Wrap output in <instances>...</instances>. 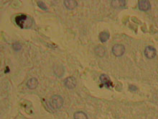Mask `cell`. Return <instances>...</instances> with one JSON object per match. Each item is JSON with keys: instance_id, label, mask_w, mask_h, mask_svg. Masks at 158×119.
<instances>
[{"instance_id": "1", "label": "cell", "mask_w": 158, "mask_h": 119, "mask_svg": "<svg viewBox=\"0 0 158 119\" xmlns=\"http://www.w3.org/2000/svg\"><path fill=\"white\" fill-rule=\"evenodd\" d=\"M16 24L22 29H29L33 24V20L27 15H20L15 17Z\"/></svg>"}, {"instance_id": "2", "label": "cell", "mask_w": 158, "mask_h": 119, "mask_svg": "<svg viewBox=\"0 0 158 119\" xmlns=\"http://www.w3.org/2000/svg\"><path fill=\"white\" fill-rule=\"evenodd\" d=\"M63 105V99L60 95H53L49 100V106L55 110H59Z\"/></svg>"}, {"instance_id": "3", "label": "cell", "mask_w": 158, "mask_h": 119, "mask_svg": "<svg viewBox=\"0 0 158 119\" xmlns=\"http://www.w3.org/2000/svg\"><path fill=\"white\" fill-rule=\"evenodd\" d=\"M125 52L124 46L121 44H116L113 46L112 53L113 55L116 57H120L124 55Z\"/></svg>"}, {"instance_id": "4", "label": "cell", "mask_w": 158, "mask_h": 119, "mask_svg": "<svg viewBox=\"0 0 158 119\" xmlns=\"http://www.w3.org/2000/svg\"><path fill=\"white\" fill-rule=\"evenodd\" d=\"M144 55L147 59H153L156 57L157 55V51L154 49V47L150 46H148L145 48V50H144Z\"/></svg>"}, {"instance_id": "5", "label": "cell", "mask_w": 158, "mask_h": 119, "mask_svg": "<svg viewBox=\"0 0 158 119\" xmlns=\"http://www.w3.org/2000/svg\"><path fill=\"white\" fill-rule=\"evenodd\" d=\"M65 86L68 89H73L76 86V79L74 77H67L64 81Z\"/></svg>"}, {"instance_id": "6", "label": "cell", "mask_w": 158, "mask_h": 119, "mask_svg": "<svg viewBox=\"0 0 158 119\" xmlns=\"http://www.w3.org/2000/svg\"><path fill=\"white\" fill-rule=\"evenodd\" d=\"M100 80H101V83L104 86H106V87H108V88H110V87H111L113 86L111 79L106 74H101L100 76Z\"/></svg>"}, {"instance_id": "7", "label": "cell", "mask_w": 158, "mask_h": 119, "mask_svg": "<svg viewBox=\"0 0 158 119\" xmlns=\"http://www.w3.org/2000/svg\"><path fill=\"white\" fill-rule=\"evenodd\" d=\"M138 7L141 11H147L151 8V4L147 0H141L138 2Z\"/></svg>"}, {"instance_id": "8", "label": "cell", "mask_w": 158, "mask_h": 119, "mask_svg": "<svg viewBox=\"0 0 158 119\" xmlns=\"http://www.w3.org/2000/svg\"><path fill=\"white\" fill-rule=\"evenodd\" d=\"M37 86H38V80H37V79L32 77V78L29 79V80L27 81V87H28L29 89L33 90V89H35Z\"/></svg>"}, {"instance_id": "9", "label": "cell", "mask_w": 158, "mask_h": 119, "mask_svg": "<svg viewBox=\"0 0 158 119\" xmlns=\"http://www.w3.org/2000/svg\"><path fill=\"white\" fill-rule=\"evenodd\" d=\"M63 4L68 9H73L78 5V3L75 0H65L64 1Z\"/></svg>"}, {"instance_id": "10", "label": "cell", "mask_w": 158, "mask_h": 119, "mask_svg": "<svg viewBox=\"0 0 158 119\" xmlns=\"http://www.w3.org/2000/svg\"><path fill=\"white\" fill-rule=\"evenodd\" d=\"M94 51L96 56H98V57L101 58L104 57V55L106 54V49L102 46H97L95 48Z\"/></svg>"}, {"instance_id": "11", "label": "cell", "mask_w": 158, "mask_h": 119, "mask_svg": "<svg viewBox=\"0 0 158 119\" xmlns=\"http://www.w3.org/2000/svg\"><path fill=\"white\" fill-rule=\"evenodd\" d=\"M111 4L113 8L119 9V8H121L124 7L126 2L124 0H113V1H111Z\"/></svg>"}, {"instance_id": "12", "label": "cell", "mask_w": 158, "mask_h": 119, "mask_svg": "<svg viewBox=\"0 0 158 119\" xmlns=\"http://www.w3.org/2000/svg\"><path fill=\"white\" fill-rule=\"evenodd\" d=\"M109 37H110V34H109V33L107 32V31H103V32H101V33L99 34V36H98L99 40L102 43L106 42V41L109 39Z\"/></svg>"}, {"instance_id": "13", "label": "cell", "mask_w": 158, "mask_h": 119, "mask_svg": "<svg viewBox=\"0 0 158 119\" xmlns=\"http://www.w3.org/2000/svg\"><path fill=\"white\" fill-rule=\"evenodd\" d=\"M74 119H88V116L84 112L77 111L74 113Z\"/></svg>"}, {"instance_id": "14", "label": "cell", "mask_w": 158, "mask_h": 119, "mask_svg": "<svg viewBox=\"0 0 158 119\" xmlns=\"http://www.w3.org/2000/svg\"><path fill=\"white\" fill-rule=\"evenodd\" d=\"M37 5L39 6L40 8H41V9H43V10H47V7L46 6V4L43 2V1H37Z\"/></svg>"}, {"instance_id": "15", "label": "cell", "mask_w": 158, "mask_h": 119, "mask_svg": "<svg viewBox=\"0 0 158 119\" xmlns=\"http://www.w3.org/2000/svg\"><path fill=\"white\" fill-rule=\"evenodd\" d=\"M12 47H13V49L15 51H19L22 49V46H21V44L18 42L14 43V44L12 45Z\"/></svg>"}, {"instance_id": "16", "label": "cell", "mask_w": 158, "mask_h": 119, "mask_svg": "<svg viewBox=\"0 0 158 119\" xmlns=\"http://www.w3.org/2000/svg\"><path fill=\"white\" fill-rule=\"evenodd\" d=\"M129 90L131 91H136L137 90V88H136V86H133V85H130L129 87Z\"/></svg>"}]
</instances>
